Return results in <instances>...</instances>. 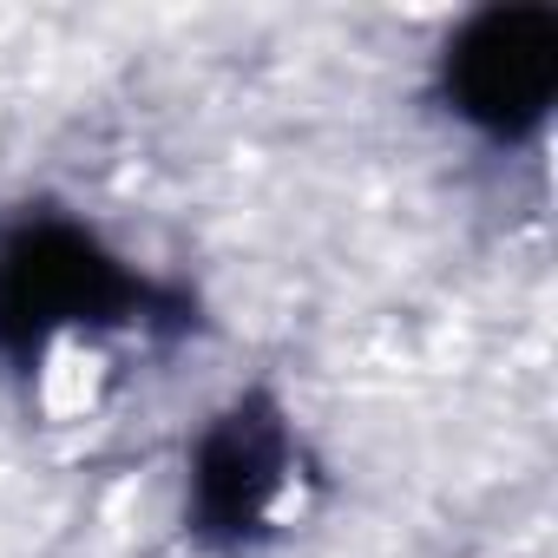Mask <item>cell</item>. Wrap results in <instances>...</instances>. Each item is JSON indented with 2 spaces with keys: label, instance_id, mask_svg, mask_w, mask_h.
I'll return each instance as SVG.
<instances>
[{
  "label": "cell",
  "instance_id": "obj_1",
  "mask_svg": "<svg viewBox=\"0 0 558 558\" xmlns=\"http://www.w3.org/2000/svg\"><path fill=\"white\" fill-rule=\"evenodd\" d=\"M191 303L112 256L86 223L27 210L0 230V362L34 375L66 329H191Z\"/></svg>",
  "mask_w": 558,
  "mask_h": 558
},
{
  "label": "cell",
  "instance_id": "obj_2",
  "mask_svg": "<svg viewBox=\"0 0 558 558\" xmlns=\"http://www.w3.org/2000/svg\"><path fill=\"white\" fill-rule=\"evenodd\" d=\"M296 480L290 414L263 388L217 408L184 453V532L204 551H250L269 538L276 499Z\"/></svg>",
  "mask_w": 558,
  "mask_h": 558
},
{
  "label": "cell",
  "instance_id": "obj_3",
  "mask_svg": "<svg viewBox=\"0 0 558 558\" xmlns=\"http://www.w3.org/2000/svg\"><path fill=\"white\" fill-rule=\"evenodd\" d=\"M551 99H558V14L538 0L480 8L440 53V106L493 145L532 138Z\"/></svg>",
  "mask_w": 558,
  "mask_h": 558
}]
</instances>
